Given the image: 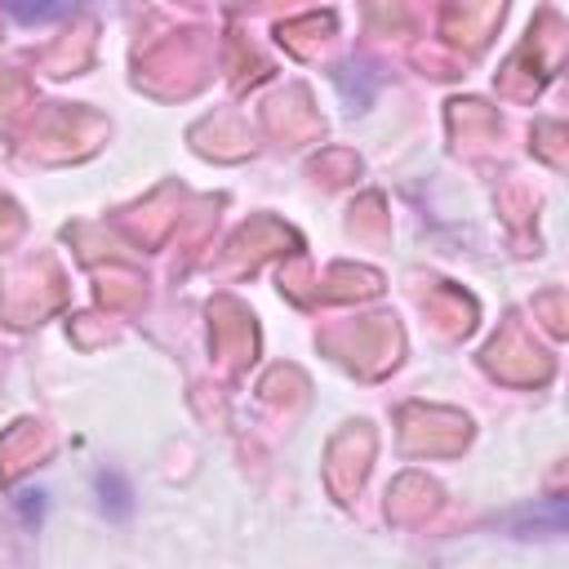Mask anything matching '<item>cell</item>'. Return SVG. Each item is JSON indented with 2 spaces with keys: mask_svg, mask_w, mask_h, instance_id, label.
<instances>
[{
  "mask_svg": "<svg viewBox=\"0 0 569 569\" xmlns=\"http://www.w3.org/2000/svg\"><path fill=\"white\" fill-rule=\"evenodd\" d=\"M18 22H53V18H67L80 0H0Z\"/></svg>",
  "mask_w": 569,
  "mask_h": 569,
  "instance_id": "obj_1",
  "label": "cell"
}]
</instances>
